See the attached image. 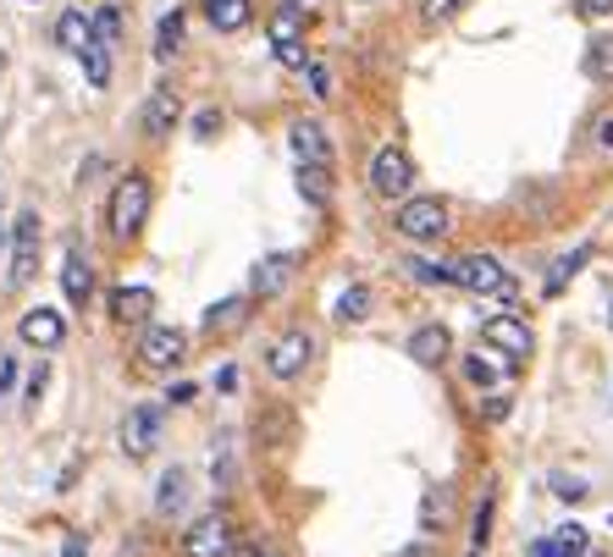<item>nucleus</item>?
Listing matches in <instances>:
<instances>
[{
  "mask_svg": "<svg viewBox=\"0 0 613 557\" xmlns=\"http://www.w3.org/2000/svg\"><path fill=\"white\" fill-rule=\"evenodd\" d=\"M149 205H155V194H149V177H144V171L117 177V189H111V199H106L111 238H117V243H133V238L144 232V221H149Z\"/></svg>",
  "mask_w": 613,
  "mask_h": 557,
  "instance_id": "1",
  "label": "nucleus"
},
{
  "mask_svg": "<svg viewBox=\"0 0 613 557\" xmlns=\"http://www.w3.org/2000/svg\"><path fill=\"white\" fill-rule=\"evenodd\" d=\"M454 265V288L476 293V299H514V282H508V270L492 259V254H459L448 259Z\"/></svg>",
  "mask_w": 613,
  "mask_h": 557,
  "instance_id": "2",
  "label": "nucleus"
},
{
  "mask_svg": "<svg viewBox=\"0 0 613 557\" xmlns=\"http://www.w3.org/2000/svg\"><path fill=\"white\" fill-rule=\"evenodd\" d=\"M409 189H414V160L398 149V144H382L376 149V160H371V194L376 199H409Z\"/></svg>",
  "mask_w": 613,
  "mask_h": 557,
  "instance_id": "3",
  "label": "nucleus"
},
{
  "mask_svg": "<svg viewBox=\"0 0 613 557\" xmlns=\"http://www.w3.org/2000/svg\"><path fill=\"white\" fill-rule=\"evenodd\" d=\"M393 227L409 243H436V238L448 232V205L443 199H404L398 216H393Z\"/></svg>",
  "mask_w": 613,
  "mask_h": 557,
  "instance_id": "4",
  "label": "nucleus"
},
{
  "mask_svg": "<svg viewBox=\"0 0 613 557\" xmlns=\"http://www.w3.org/2000/svg\"><path fill=\"white\" fill-rule=\"evenodd\" d=\"M189 353V331L183 326H144L139 337V364L155 370V376H166V370H178Z\"/></svg>",
  "mask_w": 613,
  "mask_h": 557,
  "instance_id": "5",
  "label": "nucleus"
},
{
  "mask_svg": "<svg viewBox=\"0 0 613 557\" xmlns=\"http://www.w3.org/2000/svg\"><path fill=\"white\" fill-rule=\"evenodd\" d=\"M310 353H315V337H310L304 326H293V331H283V337L266 348V370H272L277 382H299L304 364H310Z\"/></svg>",
  "mask_w": 613,
  "mask_h": 557,
  "instance_id": "6",
  "label": "nucleus"
},
{
  "mask_svg": "<svg viewBox=\"0 0 613 557\" xmlns=\"http://www.w3.org/2000/svg\"><path fill=\"white\" fill-rule=\"evenodd\" d=\"M34 270H39V210H23L12 221V270H7V282L23 288V282H34Z\"/></svg>",
  "mask_w": 613,
  "mask_h": 557,
  "instance_id": "7",
  "label": "nucleus"
},
{
  "mask_svg": "<svg viewBox=\"0 0 613 557\" xmlns=\"http://www.w3.org/2000/svg\"><path fill=\"white\" fill-rule=\"evenodd\" d=\"M117 441H122V452H128V458H149V452H155V441H160V409H155V403L128 409V414H122V425H117Z\"/></svg>",
  "mask_w": 613,
  "mask_h": 557,
  "instance_id": "8",
  "label": "nucleus"
},
{
  "mask_svg": "<svg viewBox=\"0 0 613 557\" xmlns=\"http://www.w3.org/2000/svg\"><path fill=\"white\" fill-rule=\"evenodd\" d=\"M183 557H232V524L227 513H205L183 530Z\"/></svg>",
  "mask_w": 613,
  "mask_h": 557,
  "instance_id": "9",
  "label": "nucleus"
},
{
  "mask_svg": "<svg viewBox=\"0 0 613 557\" xmlns=\"http://www.w3.org/2000/svg\"><path fill=\"white\" fill-rule=\"evenodd\" d=\"M481 342H486L492 353H503L508 364H514V359H525V353H531V348H537L531 326H525L519 315H492V320L481 326Z\"/></svg>",
  "mask_w": 613,
  "mask_h": 557,
  "instance_id": "10",
  "label": "nucleus"
},
{
  "mask_svg": "<svg viewBox=\"0 0 613 557\" xmlns=\"http://www.w3.org/2000/svg\"><path fill=\"white\" fill-rule=\"evenodd\" d=\"M17 337L28 342V348H39V353H56L61 342H67V320H61V310H28L23 320H17Z\"/></svg>",
  "mask_w": 613,
  "mask_h": 557,
  "instance_id": "11",
  "label": "nucleus"
},
{
  "mask_svg": "<svg viewBox=\"0 0 613 557\" xmlns=\"http://www.w3.org/2000/svg\"><path fill=\"white\" fill-rule=\"evenodd\" d=\"M288 144H293V160L299 166H332V138L321 122H293L288 128Z\"/></svg>",
  "mask_w": 613,
  "mask_h": 557,
  "instance_id": "12",
  "label": "nucleus"
},
{
  "mask_svg": "<svg viewBox=\"0 0 613 557\" xmlns=\"http://www.w3.org/2000/svg\"><path fill=\"white\" fill-rule=\"evenodd\" d=\"M61 293H67V304H72V310H83V304L95 299V265L83 259L77 249L61 259Z\"/></svg>",
  "mask_w": 613,
  "mask_h": 557,
  "instance_id": "13",
  "label": "nucleus"
},
{
  "mask_svg": "<svg viewBox=\"0 0 613 557\" xmlns=\"http://www.w3.org/2000/svg\"><path fill=\"white\" fill-rule=\"evenodd\" d=\"M288 276H293V254H266L254 265V276H249V293L254 299H277L288 288Z\"/></svg>",
  "mask_w": 613,
  "mask_h": 557,
  "instance_id": "14",
  "label": "nucleus"
},
{
  "mask_svg": "<svg viewBox=\"0 0 613 557\" xmlns=\"http://www.w3.org/2000/svg\"><path fill=\"white\" fill-rule=\"evenodd\" d=\"M448 348H454V337H448V326H436V320L409 331V359H414V364H443Z\"/></svg>",
  "mask_w": 613,
  "mask_h": 557,
  "instance_id": "15",
  "label": "nucleus"
},
{
  "mask_svg": "<svg viewBox=\"0 0 613 557\" xmlns=\"http://www.w3.org/2000/svg\"><path fill=\"white\" fill-rule=\"evenodd\" d=\"M178 117H183V106H178V95H171V88H155V95L144 100V133H149V138H166L171 128H178Z\"/></svg>",
  "mask_w": 613,
  "mask_h": 557,
  "instance_id": "16",
  "label": "nucleus"
},
{
  "mask_svg": "<svg viewBox=\"0 0 613 557\" xmlns=\"http://www.w3.org/2000/svg\"><path fill=\"white\" fill-rule=\"evenodd\" d=\"M459 370H465V382H470L476 392H486V387H503V382H508V364H503V359H492V348H486V353H481V348H476V353H465V364H459Z\"/></svg>",
  "mask_w": 613,
  "mask_h": 557,
  "instance_id": "17",
  "label": "nucleus"
},
{
  "mask_svg": "<svg viewBox=\"0 0 613 557\" xmlns=\"http://www.w3.org/2000/svg\"><path fill=\"white\" fill-rule=\"evenodd\" d=\"M398 265H404V276H409V282H420V288H454V265H448V259H425V254H404Z\"/></svg>",
  "mask_w": 613,
  "mask_h": 557,
  "instance_id": "18",
  "label": "nucleus"
},
{
  "mask_svg": "<svg viewBox=\"0 0 613 557\" xmlns=\"http://www.w3.org/2000/svg\"><path fill=\"white\" fill-rule=\"evenodd\" d=\"M149 310H155V293H149V288H117V293H111V315H117L122 326H144Z\"/></svg>",
  "mask_w": 613,
  "mask_h": 557,
  "instance_id": "19",
  "label": "nucleus"
},
{
  "mask_svg": "<svg viewBox=\"0 0 613 557\" xmlns=\"http://www.w3.org/2000/svg\"><path fill=\"white\" fill-rule=\"evenodd\" d=\"M183 508H189V470H166L160 492H155V513L160 519H178Z\"/></svg>",
  "mask_w": 613,
  "mask_h": 557,
  "instance_id": "20",
  "label": "nucleus"
},
{
  "mask_svg": "<svg viewBox=\"0 0 613 557\" xmlns=\"http://www.w3.org/2000/svg\"><path fill=\"white\" fill-rule=\"evenodd\" d=\"M56 39H61V50L83 56V50L95 45V23L83 17V12H61V17H56Z\"/></svg>",
  "mask_w": 613,
  "mask_h": 557,
  "instance_id": "21",
  "label": "nucleus"
},
{
  "mask_svg": "<svg viewBox=\"0 0 613 557\" xmlns=\"http://www.w3.org/2000/svg\"><path fill=\"white\" fill-rule=\"evenodd\" d=\"M586 77L591 83H602V88H613V34H597L591 45H586Z\"/></svg>",
  "mask_w": 613,
  "mask_h": 557,
  "instance_id": "22",
  "label": "nucleus"
},
{
  "mask_svg": "<svg viewBox=\"0 0 613 557\" xmlns=\"http://www.w3.org/2000/svg\"><path fill=\"white\" fill-rule=\"evenodd\" d=\"M448 508H454V492H448V486H431L425 502H420V530H425V535H443Z\"/></svg>",
  "mask_w": 613,
  "mask_h": 557,
  "instance_id": "23",
  "label": "nucleus"
},
{
  "mask_svg": "<svg viewBox=\"0 0 613 557\" xmlns=\"http://www.w3.org/2000/svg\"><path fill=\"white\" fill-rule=\"evenodd\" d=\"M299 194L315 210H326L332 205V166H299Z\"/></svg>",
  "mask_w": 613,
  "mask_h": 557,
  "instance_id": "24",
  "label": "nucleus"
},
{
  "mask_svg": "<svg viewBox=\"0 0 613 557\" xmlns=\"http://www.w3.org/2000/svg\"><path fill=\"white\" fill-rule=\"evenodd\" d=\"M283 45H304V12L299 7L272 12V50H283Z\"/></svg>",
  "mask_w": 613,
  "mask_h": 557,
  "instance_id": "25",
  "label": "nucleus"
},
{
  "mask_svg": "<svg viewBox=\"0 0 613 557\" xmlns=\"http://www.w3.org/2000/svg\"><path fill=\"white\" fill-rule=\"evenodd\" d=\"M243 320H249V299H221V304H211V310H205V320H200V326L216 337V331H232V326H243Z\"/></svg>",
  "mask_w": 613,
  "mask_h": 557,
  "instance_id": "26",
  "label": "nucleus"
},
{
  "mask_svg": "<svg viewBox=\"0 0 613 557\" xmlns=\"http://www.w3.org/2000/svg\"><path fill=\"white\" fill-rule=\"evenodd\" d=\"M332 315H337L342 326H360V320L371 315V288H360V282H354V288H342V293H337V304H332Z\"/></svg>",
  "mask_w": 613,
  "mask_h": 557,
  "instance_id": "27",
  "label": "nucleus"
},
{
  "mask_svg": "<svg viewBox=\"0 0 613 557\" xmlns=\"http://www.w3.org/2000/svg\"><path fill=\"white\" fill-rule=\"evenodd\" d=\"M178 50H183V12H166V17L155 23V56L171 61Z\"/></svg>",
  "mask_w": 613,
  "mask_h": 557,
  "instance_id": "28",
  "label": "nucleus"
},
{
  "mask_svg": "<svg viewBox=\"0 0 613 557\" xmlns=\"http://www.w3.org/2000/svg\"><path fill=\"white\" fill-rule=\"evenodd\" d=\"M211 12V28L216 34H238L249 23V0H221V7H205Z\"/></svg>",
  "mask_w": 613,
  "mask_h": 557,
  "instance_id": "29",
  "label": "nucleus"
},
{
  "mask_svg": "<svg viewBox=\"0 0 613 557\" xmlns=\"http://www.w3.org/2000/svg\"><path fill=\"white\" fill-rule=\"evenodd\" d=\"M591 259V243H580V249H569L558 265H553V276H548V293H564V282H569V276H580V265Z\"/></svg>",
  "mask_w": 613,
  "mask_h": 557,
  "instance_id": "30",
  "label": "nucleus"
},
{
  "mask_svg": "<svg viewBox=\"0 0 613 557\" xmlns=\"http://www.w3.org/2000/svg\"><path fill=\"white\" fill-rule=\"evenodd\" d=\"M77 61H83V77H89L95 88H106V83H111V50H106V45H89Z\"/></svg>",
  "mask_w": 613,
  "mask_h": 557,
  "instance_id": "31",
  "label": "nucleus"
},
{
  "mask_svg": "<svg viewBox=\"0 0 613 557\" xmlns=\"http://www.w3.org/2000/svg\"><path fill=\"white\" fill-rule=\"evenodd\" d=\"M89 23H95V45H106V50L122 45V12H117V7H100Z\"/></svg>",
  "mask_w": 613,
  "mask_h": 557,
  "instance_id": "32",
  "label": "nucleus"
},
{
  "mask_svg": "<svg viewBox=\"0 0 613 557\" xmlns=\"http://www.w3.org/2000/svg\"><path fill=\"white\" fill-rule=\"evenodd\" d=\"M492 513H497V497L486 492V497L476 502V530H470V552H486V541H492Z\"/></svg>",
  "mask_w": 613,
  "mask_h": 557,
  "instance_id": "33",
  "label": "nucleus"
},
{
  "mask_svg": "<svg viewBox=\"0 0 613 557\" xmlns=\"http://www.w3.org/2000/svg\"><path fill=\"white\" fill-rule=\"evenodd\" d=\"M553 541H558L569 557H586V546H591V541H586V524H575V519H569V524H558V530H553Z\"/></svg>",
  "mask_w": 613,
  "mask_h": 557,
  "instance_id": "34",
  "label": "nucleus"
},
{
  "mask_svg": "<svg viewBox=\"0 0 613 557\" xmlns=\"http://www.w3.org/2000/svg\"><path fill=\"white\" fill-rule=\"evenodd\" d=\"M304 83H310L315 100H332V66H326V61H310V66H304Z\"/></svg>",
  "mask_w": 613,
  "mask_h": 557,
  "instance_id": "35",
  "label": "nucleus"
},
{
  "mask_svg": "<svg viewBox=\"0 0 613 557\" xmlns=\"http://www.w3.org/2000/svg\"><path fill=\"white\" fill-rule=\"evenodd\" d=\"M459 7H465V0H420V17H425V23H443V17H454Z\"/></svg>",
  "mask_w": 613,
  "mask_h": 557,
  "instance_id": "36",
  "label": "nucleus"
},
{
  "mask_svg": "<svg viewBox=\"0 0 613 557\" xmlns=\"http://www.w3.org/2000/svg\"><path fill=\"white\" fill-rule=\"evenodd\" d=\"M553 492H558L564 502H580L591 486H586V481H575V475H553Z\"/></svg>",
  "mask_w": 613,
  "mask_h": 557,
  "instance_id": "37",
  "label": "nucleus"
},
{
  "mask_svg": "<svg viewBox=\"0 0 613 557\" xmlns=\"http://www.w3.org/2000/svg\"><path fill=\"white\" fill-rule=\"evenodd\" d=\"M525 557H569L553 535H542V541H531V546H525Z\"/></svg>",
  "mask_w": 613,
  "mask_h": 557,
  "instance_id": "38",
  "label": "nucleus"
},
{
  "mask_svg": "<svg viewBox=\"0 0 613 557\" xmlns=\"http://www.w3.org/2000/svg\"><path fill=\"white\" fill-rule=\"evenodd\" d=\"M232 557H283V552L266 546V541H243V546H232Z\"/></svg>",
  "mask_w": 613,
  "mask_h": 557,
  "instance_id": "39",
  "label": "nucleus"
},
{
  "mask_svg": "<svg viewBox=\"0 0 613 557\" xmlns=\"http://www.w3.org/2000/svg\"><path fill=\"white\" fill-rule=\"evenodd\" d=\"M12 382H17V359H12V353H0V398L12 392Z\"/></svg>",
  "mask_w": 613,
  "mask_h": 557,
  "instance_id": "40",
  "label": "nucleus"
},
{
  "mask_svg": "<svg viewBox=\"0 0 613 557\" xmlns=\"http://www.w3.org/2000/svg\"><path fill=\"white\" fill-rule=\"evenodd\" d=\"M216 128H221V111H200V117H194V133H200V138H211Z\"/></svg>",
  "mask_w": 613,
  "mask_h": 557,
  "instance_id": "41",
  "label": "nucleus"
},
{
  "mask_svg": "<svg viewBox=\"0 0 613 557\" xmlns=\"http://www.w3.org/2000/svg\"><path fill=\"white\" fill-rule=\"evenodd\" d=\"M575 7H580V17H608L613 0H575Z\"/></svg>",
  "mask_w": 613,
  "mask_h": 557,
  "instance_id": "42",
  "label": "nucleus"
},
{
  "mask_svg": "<svg viewBox=\"0 0 613 557\" xmlns=\"http://www.w3.org/2000/svg\"><path fill=\"white\" fill-rule=\"evenodd\" d=\"M45 382H50V370L39 364V370H34V376H28V403H39V392H45Z\"/></svg>",
  "mask_w": 613,
  "mask_h": 557,
  "instance_id": "43",
  "label": "nucleus"
},
{
  "mask_svg": "<svg viewBox=\"0 0 613 557\" xmlns=\"http://www.w3.org/2000/svg\"><path fill=\"white\" fill-rule=\"evenodd\" d=\"M61 557H89V541H83V535H67V541H61Z\"/></svg>",
  "mask_w": 613,
  "mask_h": 557,
  "instance_id": "44",
  "label": "nucleus"
},
{
  "mask_svg": "<svg viewBox=\"0 0 613 557\" xmlns=\"http://www.w3.org/2000/svg\"><path fill=\"white\" fill-rule=\"evenodd\" d=\"M597 144L613 155V117H602V122H597Z\"/></svg>",
  "mask_w": 613,
  "mask_h": 557,
  "instance_id": "45",
  "label": "nucleus"
},
{
  "mask_svg": "<svg viewBox=\"0 0 613 557\" xmlns=\"http://www.w3.org/2000/svg\"><path fill=\"white\" fill-rule=\"evenodd\" d=\"M166 403H194V387H189V382H178V387L166 392Z\"/></svg>",
  "mask_w": 613,
  "mask_h": 557,
  "instance_id": "46",
  "label": "nucleus"
},
{
  "mask_svg": "<svg viewBox=\"0 0 613 557\" xmlns=\"http://www.w3.org/2000/svg\"><path fill=\"white\" fill-rule=\"evenodd\" d=\"M216 387H221V392H232V387H238V370H232V364H221V376H216Z\"/></svg>",
  "mask_w": 613,
  "mask_h": 557,
  "instance_id": "47",
  "label": "nucleus"
},
{
  "mask_svg": "<svg viewBox=\"0 0 613 557\" xmlns=\"http://www.w3.org/2000/svg\"><path fill=\"white\" fill-rule=\"evenodd\" d=\"M398 557H431V546H425V541H409V546H404Z\"/></svg>",
  "mask_w": 613,
  "mask_h": 557,
  "instance_id": "48",
  "label": "nucleus"
},
{
  "mask_svg": "<svg viewBox=\"0 0 613 557\" xmlns=\"http://www.w3.org/2000/svg\"><path fill=\"white\" fill-rule=\"evenodd\" d=\"M283 7H299V12H304V0H283Z\"/></svg>",
  "mask_w": 613,
  "mask_h": 557,
  "instance_id": "49",
  "label": "nucleus"
},
{
  "mask_svg": "<svg viewBox=\"0 0 613 557\" xmlns=\"http://www.w3.org/2000/svg\"><path fill=\"white\" fill-rule=\"evenodd\" d=\"M205 7H221V0H205Z\"/></svg>",
  "mask_w": 613,
  "mask_h": 557,
  "instance_id": "50",
  "label": "nucleus"
},
{
  "mask_svg": "<svg viewBox=\"0 0 613 557\" xmlns=\"http://www.w3.org/2000/svg\"><path fill=\"white\" fill-rule=\"evenodd\" d=\"M608 326H613V310H608Z\"/></svg>",
  "mask_w": 613,
  "mask_h": 557,
  "instance_id": "51",
  "label": "nucleus"
},
{
  "mask_svg": "<svg viewBox=\"0 0 613 557\" xmlns=\"http://www.w3.org/2000/svg\"><path fill=\"white\" fill-rule=\"evenodd\" d=\"M470 557H481V552H470Z\"/></svg>",
  "mask_w": 613,
  "mask_h": 557,
  "instance_id": "52",
  "label": "nucleus"
}]
</instances>
